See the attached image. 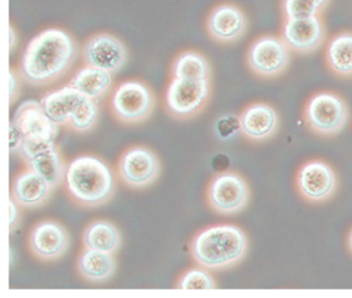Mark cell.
I'll return each mask as SVG.
<instances>
[{"label": "cell", "instance_id": "6da1fadb", "mask_svg": "<svg viewBox=\"0 0 352 298\" xmlns=\"http://www.w3.org/2000/svg\"><path fill=\"white\" fill-rule=\"evenodd\" d=\"M78 55L79 46L71 32L60 27L46 28L28 41L19 73L30 85H51L71 71Z\"/></svg>", "mask_w": 352, "mask_h": 298}, {"label": "cell", "instance_id": "7a4b0ae2", "mask_svg": "<svg viewBox=\"0 0 352 298\" xmlns=\"http://www.w3.org/2000/svg\"><path fill=\"white\" fill-rule=\"evenodd\" d=\"M65 185L76 203L96 207L112 198L116 190V179L112 168L102 158L81 155L67 164Z\"/></svg>", "mask_w": 352, "mask_h": 298}, {"label": "cell", "instance_id": "3957f363", "mask_svg": "<svg viewBox=\"0 0 352 298\" xmlns=\"http://www.w3.org/2000/svg\"><path fill=\"white\" fill-rule=\"evenodd\" d=\"M247 249L246 233L232 224H220L201 230L190 246L195 262L211 271L234 266L244 258Z\"/></svg>", "mask_w": 352, "mask_h": 298}, {"label": "cell", "instance_id": "277c9868", "mask_svg": "<svg viewBox=\"0 0 352 298\" xmlns=\"http://www.w3.org/2000/svg\"><path fill=\"white\" fill-rule=\"evenodd\" d=\"M155 94L142 80L121 82L110 96L113 116L124 124H140L147 120L155 108Z\"/></svg>", "mask_w": 352, "mask_h": 298}, {"label": "cell", "instance_id": "5b68a950", "mask_svg": "<svg viewBox=\"0 0 352 298\" xmlns=\"http://www.w3.org/2000/svg\"><path fill=\"white\" fill-rule=\"evenodd\" d=\"M211 93V80L170 79L164 92V106L170 116L187 120L207 106Z\"/></svg>", "mask_w": 352, "mask_h": 298}, {"label": "cell", "instance_id": "8992f818", "mask_svg": "<svg viewBox=\"0 0 352 298\" xmlns=\"http://www.w3.org/2000/svg\"><path fill=\"white\" fill-rule=\"evenodd\" d=\"M348 108L343 98L333 92L322 91L313 95L304 110L308 126L321 135H333L345 127Z\"/></svg>", "mask_w": 352, "mask_h": 298}, {"label": "cell", "instance_id": "52a82bcc", "mask_svg": "<svg viewBox=\"0 0 352 298\" xmlns=\"http://www.w3.org/2000/svg\"><path fill=\"white\" fill-rule=\"evenodd\" d=\"M84 63L114 73L120 71L129 61L126 44L110 32H96L84 41L81 49Z\"/></svg>", "mask_w": 352, "mask_h": 298}, {"label": "cell", "instance_id": "ba28073f", "mask_svg": "<svg viewBox=\"0 0 352 298\" xmlns=\"http://www.w3.org/2000/svg\"><path fill=\"white\" fill-rule=\"evenodd\" d=\"M246 60L249 69L258 77H278L289 65L290 49L279 36H259L249 47Z\"/></svg>", "mask_w": 352, "mask_h": 298}, {"label": "cell", "instance_id": "9c48e42d", "mask_svg": "<svg viewBox=\"0 0 352 298\" xmlns=\"http://www.w3.org/2000/svg\"><path fill=\"white\" fill-rule=\"evenodd\" d=\"M250 190L245 179L234 172H224L212 179L208 186L210 207L222 215H234L246 207Z\"/></svg>", "mask_w": 352, "mask_h": 298}, {"label": "cell", "instance_id": "30bf717a", "mask_svg": "<svg viewBox=\"0 0 352 298\" xmlns=\"http://www.w3.org/2000/svg\"><path fill=\"white\" fill-rule=\"evenodd\" d=\"M118 174L131 188H145L153 184L160 174V161L149 148L133 146L127 149L118 162Z\"/></svg>", "mask_w": 352, "mask_h": 298}, {"label": "cell", "instance_id": "8fae6325", "mask_svg": "<svg viewBox=\"0 0 352 298\" xmlns=\"http://www.w3.org/2000/svg\"><path fill=\"white\" fill-rule=\"evenodd\" d=\"M208 36L221 45H230L240 41L246 34L248 19L246 14L234 3L215 5L208 14L205 22Z\"/></svg>", "mask_w": 352, "mask_h": 298}, {"label": "cell", "instance_id": "7c38bea8", "mask_svg": "<svg viewBox=\"0 0 352 298\" xmlns=\"http://www.w3.org/2000/svg\"><path fill=\"white\" fill-rule=\"evenodd\" d=\"M338 179L329 164L321 160L306 162L296 174L300 194L311 203H322L337 190Z\"/></svg>", "mask_w": 352, "mask_h": 298}, {"label": "cell", "instance_id": "4fadbf2b", "mask_svg": "<svg viewBox=\"0 0 352 298\" xmlns=\"http://www.w3.org/2000/svg\"><path fill=\"white\" fill-rule=\"evenodd\" d=\"M28 247L30 252L41 260H57L69 250V234L59 222L44 220L30 231Z\"/></svg>", "mask_w": 352, "mask_h": 298}, {"label": "cell", "instance_id": "5bb4252c", "mask_svg": "<svg viewBox=\"0 0 352 298\" xmlns=\"http://www.w3.org/2000/svg\"><path fill=\"white\" fill-rule=\"evenodd\" d=\"M281 38L290 51L307 54L320 48L324 42L325 26L320 16L286 19L282 24Z\"/></svg>", "mask_w": 352, "mask_h": 298}, {"label": "cell", "instance_id": "9a60e30c", "mask_svg": "<svg viewBox=\"0 0 352 298\" xmlns=\"http://www.w3.org/2000/svg\"><path fill=\"white\" fill-rule=\"evenodd\" d=\"M12 122L19 127L25 139L56 141L58 125L47 115L38 100L22 102L16 110Z\"/></svg>", "mask_w": 352, "mask_h": 298}, {"label": "cell", "instance_id": "2e32d148", "mask_svg": "<svg viewBox=\"0 0 352 298\" xmlns=\"http://www.w3.org/2000/svg\"><path fill=\"white\" fill-rule=\"evenodd\" d=\"M241 130L251 141H265L275 135L279 127L277 111L265 102L247 106L240 115Z\"/></svg>", "mask_w": 352, "mask_h": 298}, {"label": "cell", "instance_id": "e0dca14e", "mask_svg": "<svg viewBox=\"0 0 352 298\" xmlns=\"http://www.w3.org/2000/svg\"><path fill=\"white\" fill-rule=\"evenodd\" d=\"M54 189L40 174L30 168L20 172L12 185L11 197L26 209L42 207L50 198Z\"/></svg>", "mask_w": 352, "mask_h": 298}, {"label": "cell", "instance_id": "ac0fdd59", "mask_svg": "<svg viewBox=\"0 0 352 298\" xmlns=\"http://www.w3.org/2000/svg\"><path fill=\"white\" fill-rule=\"evenodd\" d=\"M84 98L85 96L82 95L75 88L67 85L48 92L41 100V104L47 115L58 126H61L69 125L72 115Z\"/></svg>", "mask_w": 352, "mask_h": 298}, {"label": "cell", "instance_id": "d6986e66", "mask_svg": "<svg viewBox=\"0 0 352 298\" xmlns=\"http://www.w3.org/2000/svg\"><path fill=\"white\" fill-rule=\"evenodd\" d=\"M80 275L91 283L108 281L116 273L117 262L114 254L84 249L77 261Z\"/></svg>", "mask_w": 352, "mask_h": 298}, {"label": "cell", "instance_id": "ffe728a7", "mask_svg": "<svg viewBox=\"0 0 352 298\" xmlns=\"http://www.w3.org/2000/svg\"><path fill=\"white\" fill-rule=\"evenodd\" d=\"M113 83V73L85 65L76 71L69 85L85 98L98 100L110 93Z\"/></svg>", "mask_w": 352, "mask_h": 298}, {"label": "cell", "instance_id": "44dd1931", "mask_svg": "<svg viewBox=\"0 0 352 298\" xmlns=\"http://www.w3.org/2000/svg\"><path fill=\"white\" fill-rule=\"evenodd\" d=\"M170 75V79L211 80V63L203 53L187 49L173 59Z\"/></svg>", "mask_w": 352, "mask_h": 298}, {"label": "cell", "instance_id": "7402d4cb", "mask_svg": "<svg viewBox=\"0 0 352 298\" xmlns=\"http://www.w3.org/2000/svg\"><path fill=\"white\" fill-rule=\"evenodd\" d=\"M121 233L116 225L107 220H96L83 233L84 248L115 254L121 246Z\"/></svg>", "mask_w": 352, "mask_h": 298}, {"label": "cell", "instance_id": "603a6c76", "mask_svg": "<svg viewBox=\"0 0 352 298\" xmlns=\"http://www.w3.org/2000/svg\"><path fill=\"white\" fill-rule=\"evenodd\" d=\"M325 60L336 75L352 77V32H341L329 41L325 49Z\"/></svg>", "mask_w": 352, "mask_h": 298}, {"label": "cell", "instance_id": "cb8c5ba5", "mask_svg": "<svg viewBox=\"0 0 352 298\" xmlns=\"http://www.w3.org/2000/svg\"><path fill=\"white\" fill-rule=\"evenodd\" d=\"M26 163L28 168L40 174L53 189L65 183L67 165L57 148L38 154Z\"/></svg>", "mask_w": 352, "mask_h": 298}, {"label": "cell", "instance_id": "d4e9b609", "mask_svg": "<svg viewBox=\"0 0 352 298\" xmlns=\"http://www.w3.org/2000/svg\"><path fill=\"white\" fill-rule=\"evenodd\" d=\"M100 117L98 100L85 98L72 115L69 125L77 133H87L96 126Z\"/></svg>", "mask_w": 352, "mask_h": 298}, {"label": "cell", "instance_id": "484cf974", "mask_svg": "<svg viewBox=\"0 0 352 298\" xmlns=\"http://www.w3.org/2000/svg\"><path fill=\"white\" fill-rule=\"evenodd\" d=\"M329 0H283L282 12L286 19H300L320 16Z\"/></svg>", "mask_w": 352, "mask_h": 298}, {"label": "cell", "instance_id": "4316f807", "mask_svg": "<svg viewBox=\"0 0 352 298\" xmlns=\"http://www.w3.org/2000/svg\"><path fill=\"white\" fill-rule=\"evenodd\" d=\"M180 290H214L217 288L215 279L206 268H191L181 275L177 284Z\"/></svg>", "mask_w": 352, "mask_h": 298}, {"label": "cell", "instance_id": "83f0119b", "mask_svg": "<svg viewBox=\"0 0 352 298\" xmlns=\"http://www.w3.org/2000/svg\"><path fill=\"white\" fill-rule=\"evenodd\" d=\"M214 131L218 139L230 141L236 137L241 130L240 116L234 114H224L218 117L214 123Z\"/></svg>", "mask_w": 352, "mask_h": 298}, {"label": "cell", "instance_id": "f1b7e54d", "mask_svg": "<svg viewBox=\"0 0 352 298\" xmlns=\"http://www.w3.org/2000/svg\"><path fill=\"white\" fill-rule=\"evenodd\" d=\"M22 77L20 75L19 69H15L14 67L10 69V98H11V104L19 98L20 89H21Z\"/></svg>", "mask_w": 352, "mask_h": 298}, {"label": "cell", "instance_id": "f546056e", "mask_svg": "<svg viewBox=\"0 0 352 298\" xmlns=\"http://www.w3.org/2000/svg\"><path fill=\"white\" fill-rule=\"evenodd\" d=\"M23 141V133L20 130L19 127L11 121V124H10V151L12 153L19 152Z\"/></svg>", "mask_w": 352, "mask_h": 298}, {"label": "cell", "instance_id": "4dcf8cb0", "mask_svg": "<svg viewBox=\"0 0 352 298\" xmlns=\"http://www.w3.org/2000/svg\"><path fill=\"white\" fill-rule=\"evenodd\" d=\"M20 205L17 201L11 197L10 198V229L13 232L15 227H17L20 221Z\"/></svg>", "mask_w": 352, "mask_h": 298}, {"label": "cell", "instance_id": "1f68e13d", "mask_svg": "<svg viewBox=\"0 0 352 298\" xmlns=\"http://www.w3.org/2000/svg\"><path fill=\"white\" fill-rule=\"evenodd\" d=\"M18 41H19V38H18L17 30L14 27L13 23H11V25H10V49H11V53H13L16 47L18 46Z\"/></svg>", "mask_w": 352, "mask_h": 298}, {"label": "cell", "instance_id": "d6a6232c", "mask_svg": "<svg viewBox=\"0 0 352 298\" xmlns=\"http://www.w3.org/2000/svg\"><path fill=\"white\" fill-rule=\"evenodd\" d=\"M348 246H349L350 251L352 252V229L350 231L349 236H348Z\"/></svg>", "mask_w": 352, "mask_h": 298}]
</instances>
